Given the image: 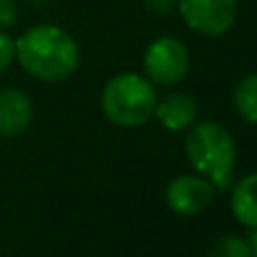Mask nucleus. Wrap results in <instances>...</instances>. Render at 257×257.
Masks as SVG:
<instances>
[{"label":"nucleus","instance_id":"f257e3e1","mask_svg":"<svg viewBox=\"0 0 257 257\" xmlns=\"http://www.w3.org/2000/svg\"><path fill=\"white\" fill-rule=\"evenodd\" d=\"M16 59L27 75L57 84L77 72L81 52L63 27L34 25L16 39Z\"/></svg>","mask_w":257,"mask_h":257},{"label":"nucleus","instance_id":"f03ea898","mask_svg":"<svg viewBox=\"0 0 257 257\" xmlns=\"http://www.w3.org/2000/svg\"><path fill=\"white\" fill-rule=\"evenodd\" d=\"M185 154L190 165L203 174L214 190H226L232 183V169L237 160V147L226 126L217 122H201L185 140Z\"/></svg>","mask_w":257,"mask_h":257},{"label":"nucleus","instance_id":"7ed1b4c3","mask_svg":"<svg viewBox=\"0 0 257 257\" xmlns=\"http://www.w3.org/2000/svg\"><path fill=\"white\" fill-rule=\"evenodd\" d=\"M154 84L136 72L117 75L104 86L102 108L113 124L120 126H140L154 115L156 108Z\"/></svg>","mask_w":257,"mask_h":257},{"label":"nucleus","instance_id":"20e7f679","mask_svg":"<svg viewBox=\"0 0 257 257\" xmlns=\"http://www.w3.org/2000/svg\"><path fill=\"white\" fill-rule=\"evenodd\" d=\"M190 70V52L176 36H160L151 41L145 52L147 79L158 86H174L185 79Z\"/></svg>","mask_w":257,"mask_h":257},{"label":"nucleus","instance_id":"39448f33","mask_svg":"<svg viewBox=\"0 0 257 257\" xmlns=\"http://www.w3.org/2000/svg\"><path fill=\"white\" fill-rule=\"evenodd\" d=\"M176 9L192 32L221 36L237 21V0H176Z\"/></svg>","mask_w":257,"mask_h":257},{"label":"nucleus","instance_id":"423d86ee","mask_svg":"<svg viewBox=\"0 0 257 257\" xmlns=\"http://www.w3.org/2000/svg\"><path fill=\"white\" fill-rule=\"evenodd\" d=\"M165 199L172 212L181 217H194L212 205L214 185L201 176H178L176 181L169 183Z\"/></svg>","mask_w":257,"mask_h":257},{"label":"nucleus","instance_id":"0eeeda50","mask_svg":"<svg viewBox=\"0 0 257 257\" xmlns=\"http://www.w3.org/2000/svg\"><path fill=\"white\" fill-rule=\"evenodd\" d=\"M34 106L32 99L18 88L0 90V136L16 138L32 124Z\"/></svg>","mask_w":257,"mask_h":257},{"label":"nucleus","instance_id":"6e6552de","mask_svg":"<svg viewBox=\"0 0 257 257\" xmlns=\"http://www.w3.org/2000/svg\"><path fill=\"white\" fill-rule=\"evenodd\" d=\"M154 115L167 131H185L199 117V106H196L192 95L172 93L160 102H156Z\"/></svg>","mask_w":257,"mask_h":257},{"label":"nucleus","instance_id":"1a4fd4ad","mask_svg":"<svg viewBox=\"0 0 257 257\" xmlns=\"http://www.w3.org/2000/svg\"><path fill=\"white\" fill-rule=\"evenodd\" d=\"M230 208L239 223L257 228V174H248L244 181L237 183L232 190Z\"/></svg>","mask_w":257,"mask_h":257},{"label":"nucleus","instance_id":"9d476101","mask_svg":"<svg viewBox=\"0 0 257 257\" xmlns=\"http://www.w3.org/2000/svg\"><path fill=\"white\" fill-rule=\"evenodd\" d=\"M235 108L246 122L257 124V72L246 75L235 88Z\"/></svg>","mask_w":257,"mask_h":257},{"label":"nucleus","instance_id":"9b49d317","mask_svg":"<svg viewBox=\"0 0 257 257\" xmlns=\"http://www.w3.org/2000/svg\"><path fill=\"white\" fill-rule=\"evenodd\" d=\"M208 257H250L248 241L237 235L219 237L208 250Z\"/></svg>","mask_w":257,"mask_h":257},{"label":"nucleus","instance_id":"f8f14e48","mask_svg":"<svg viewBox=\"0 0 257 257\" xmlns=\"http://www.w3.org/2000/svg\"><path fill=\"white\" fill-rule=\"evenodd\" d=\"M16 59V39L0 30V72H5Z\"/></svg>","mask_w":257,"mask_h":257},{"label":"nucleus","instance_id":"ddd939ff","mask_svg":"<svg viewBox=\"0 0 257 257\" xmlns=\"http://www.w3.org/2000/svg\"><path fill=\"white\" fill-rule=\"evenodd\" d=\"M18 21L16 0H0V30H9Z\"/></svg>","mask_w":257,"mask_h":257},{"label":"nucleus","instance_id":"4468645a","mask_svg":"<svg viewBox=\"0 0 257 257\" xmlns=\"http://www.w3.org/2000/svg\"><path fill=\"white\" fill-rule=\"evenodd\" d=\"M145 7L149 12L165 16V14H172L176 9V0H145Z\"/></svg>","mask_w":257,"mask_h":257},{"label":"nucleus","instance_id":"2eb2a0df","mask_svg":"<svg viewBox=\"0 0 257 257\" xmlns=\"http://www.w3.org/2000/svg\"><path fill=\"white\" fill-rule=\"evenodd\" d=\"M248 248H250V257H257V228H253V232H250Z\"/></svg>","mask_w":257,"mask_h":257}]
</instances>
